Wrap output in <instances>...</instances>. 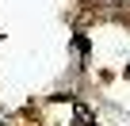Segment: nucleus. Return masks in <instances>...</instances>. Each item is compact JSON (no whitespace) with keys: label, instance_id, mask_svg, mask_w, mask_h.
<instances>
[{"label":"nucleus","instance_id":"nucleus-1","mask_svg":"<svg viewBox=\"0 0 130 126\" xmlns=\"http://www.w3.org/2000/svg\"><path fill=\"white\" fill-rule=\"evenodd\" d=\"M73 122H77V126H92V111L77 103V111H73Z\"/></svg>","mask_w":130,"mask_h":126}]
</instances>
